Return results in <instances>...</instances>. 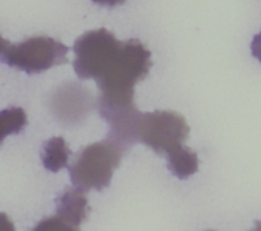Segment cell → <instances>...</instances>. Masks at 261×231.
<instances>
[{"label": "cell", "instance_id": "1", "mask_svg": "<svg viewBox=\"0 0 261 231\" xmlns=\"http://www.w3.org/2000/svg\"><path fill=\"white\" fill-rule=\"evenodd\" d=\"M152 68L150 52L140 41L122 42L121 48L96 79L99 89L98 111L105 119L134 107V86Z\"/></svg>", "mask_w": 261, "mask_h": 231}, {"label": "cell", "instance_id": "2", "mask_svg": "<svg viewBox=\"0 0 261 231\" xmlns=\"http://www.w3.org/2000/svg\"><path fill=\"white\" fill-rule=\"evenodd\" d=\"M125 152L110 137L83 147L69 168L71 183L84 192L105 189L111 183L114 172L119 168Z\"/></svg>", "mask_w": 261, "mask_h": 231}, {"label": "cell", "instance_id": "3", "mask_svg": "<svg viewBox=\"0 0 261 231\" xmlns=\"http://www.w3.org/2000/svg\"><path fill=\"white\" fill-rule=\"evenodd\" d=\"M69 48L48 36H35L18 45L2 41V60L28 74H38L68 63Z\"/></svg>", "mask_w": 261, "mask_h": 231}, {"label": "cell", "instance_id": "4", "mask_svg": "<svg viewBox=\"0 0 261 231\" xmlns=\"http://www.w3.org/2000/svg\"><path fill=\"white\" fill-rule=\"evenodd\" d=\"M189 134L188 122L176 112L139 113L135 121V141L147 145L157 154H170L182 146Z\"/></svg>", "mask_w": 261, "mask_h": 231}, {"label": "cell", "instance_id": "5", "mask_svg": "<svg viewBox=\"0 0 261 231\" xmlns=\"http://www.w3.org/2000/svg\"><path fill=\"white\" fill-rule=\"evenodd\" d=\"M122 42L110 30H89L74 43V70L81 79L96 80L121 48Z\"/></svg>", "mask_w": 261, "mask_h": 231}, {"label": "cell", "instance_id": "6", "mask_svg": "<svg viewBox=\"0 0 261 231\" xmlns=\"http://www.w3.org/2000/svg\"><path fill=\"white\" fill-rule=\"evenodd\" d=\"M48 107L60 123L74 126L82 123L88 116L93 107V96L86 86L68 83L54 91Z\"/></svg>", "mask_w": 261, "mask_h": 231}, {"label": "cell", "instance_id": "7", "mask_svg": "<svg viewBox=\"0 0 261 231\" xmlns=\"http://www.w3.org/2000/svg\"><path fill=\"white\" fill-rule=\"evenodd\" d=\"M58 217L65 223L68 230H78L79 225L89 213L88 201L81 188H69L56 201Z\"/></svg>", "mask_w": 261, "mask_h": 231}, {"label": "cell", "instance_id": "8", "mask_svg": "<svg viewBox=\"0 0 261 231\" xmlns=\"http://www.w3.org/2000/svg\"><path fill=\"white\" fill-rule=\"evenodd\" d=\"M168 168L180 179H186L199 169V157L196 152L185 145L167 154Z\"/></svg>", "mask_w": 261, "mask_h": 231}, {"label": "cell", "instance_id": "9", "mask_svg": "<svg viewBox=\"0 0 261 231\" xmlns=\"http://www.w3.org/2000/svg\"><path fill=\"white\" fill-rule=\"evenodd\" d=\"M70 155V149L63 137H53L43 146L42 162L46 169L56 173L68 165Z\"/></svg>", "mask_w": 261, "mask_h": 231}, {"label": "cell", "instance_id": "10", "mask_svg": "<svg viewBox=\"0 0 261 231\" xmlns=\"http://www.w3.org/2000/svg\"><path fill=\"white\" fill-rule=\"evenodd\" d=\"M27 123V116L20 108H10L2 112V137L19 132Z\"/></svg>", "mask_w": 261, "mask_h": 231}, {"label": "cell", "instance_id": "11", "mask_svg": "<svg viewBox=\"0 0 261 231\" xmlns=\"http://www.w3.org/2000/svg\"><path fill=\"white\" fill-rule=\"evenodd\" d=\"M251 50H252V55H254L255 57H256L261 62V33L255 36L254 40H252Z\"/></svg>", "mask_w": 261, "mask_h": 231}, {"label": "cell", "instance_id": "12", "mask_svg": "<svg viewBox=\"0 0 261 231\" xmlns=\"http://www.w3.org/2000/svg\"><path fill=\"white\" fill-rule=\"evenodd\" d=\"M93 2L99 5H103V7H116V5L125 3L126 0H93Z\"/></svg>", "mask_w": 261, "mask_h": 231}]
</instances>
